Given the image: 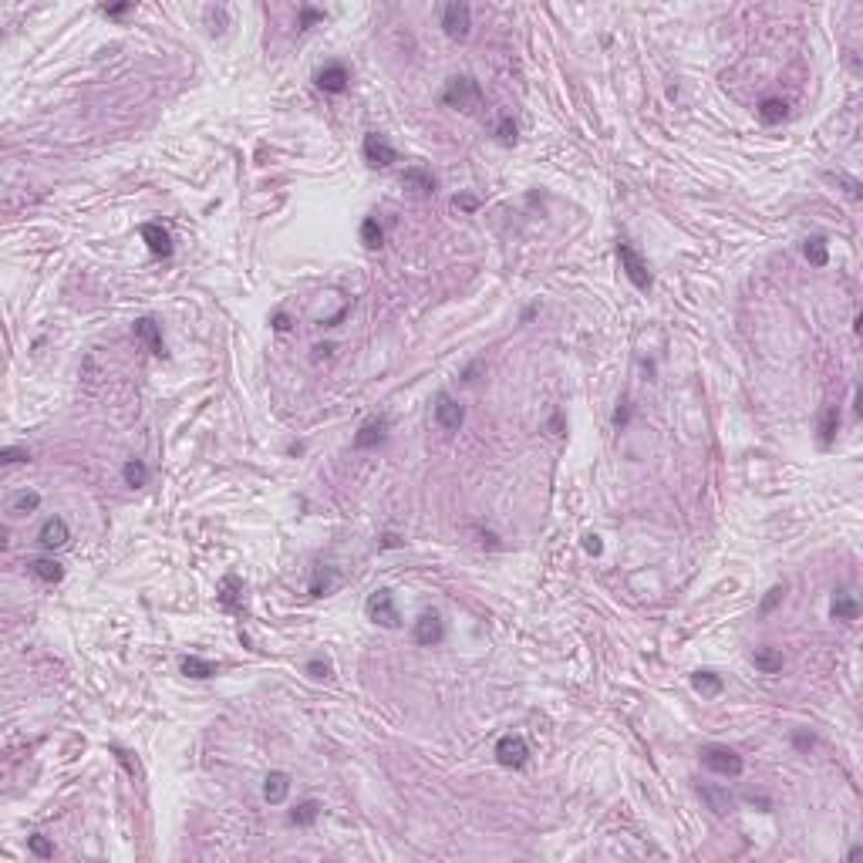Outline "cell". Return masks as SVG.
Instances as JSON below:
<instances>
[{
    "mask_svg": "<svg viewBox=\"0 0 863 863\" xmlns=\"http://www.w3.org/2000/svg\"><path fill=\"white\" fill-rule=\"evenodd\" d=\"M442 102L452 108H459V111H476L479 105H482V88H479L476 78H452L446 85V92H442Z\"/></svg>",
    "mask_w": 863,
    "mask_h": 863,
    "instance_id": "obj_1",
    "label": "cell"
},
{
    "mask_svg": "<svg viewBox=\"0 0 863 863\" xmlns=\"http://www.w3.org/2000/svg\"><path fill=\"white\" fill-rule=\"evenodd\" d=\"M702 762L715 776H728V779H735V776L745 772V759L735 749H728V745H705L702 749Z\"/></svg>",
    "mask_w": 863,
    "mask_h": 863,
    "instance_id": "obj_2",
    "label": "cell"
},
{
    "mask_svg": "<svg viewBox=\"0 0 863 863\" xmlns=\"http://www.w3.org/2000/svg\"><path fill=\"white\" fill-rule=\"evenodd\" d=\"M617 260H620V270L628 274V280H631L634 287L637 290H651V270H647V263H644V257L637 253V250L631 247V243H617Z\"/></svg>",
    "mask_w": 863,
    "mask_h": 863,
    "instance_id": "obj_3",
    "label": "cell"
},
{
    "mask_svg": "<svg viewBox=\"0 0 863 863\" xmlns=\"http://www.w3.org/2000/svg\"><path fill=\"white\" fill-rule=\"evenodd\" d=\"M365 611H368V617L374 620V624H381V628H388V631L401 628V614H398V607H395V597H391L388 587H381V590L371 594L368 604H365Z\"/></svg>",
    "mask_w": 863,
    "mask_h": 863,
    "instance_id": "obj_4",
    "label": "cell"
},
{
    "mask_svg": "<svg viewBox=\"0 0 863 863\" xmlns=\"http://www.w3.org/2000/svg\"><path fill=\"white\" fill-rule=\"evenodd\" d=\"M526 759H530V745H526L523 735H503L496 742V762L506 766V769H523Z\"/></svg>",
    "mask_w": 863,
    "mask_h": 863,
    "instance_id": "obj_5",
    "label": "cell"
},
{
    "mask_svg": "<svg viewBox=\"0 0 863 863\" xmlns=\"http://www.w3.org/2000/svg\"><path fill=\"white\" fill-rule=\"evenodd\" d=\"M361 152H365V162H368L371 169H388V166L398 159V155H395V145H391L385 135H378V132H368V135H365Z\"/></svg>",
    "mask_w": 863,
    "mask_h": 863,
    "instance_id": "obj_6",
    "label": "cell"
},
{
    "mask_svg": "<svg viewBox=\"0 0 863 863\" xmlns=\"http://www.w3.org/2000/svg\"><path fill=\"white\" fill-rule=\"evenodd\" d=\"M442 27L452 41H465L469 27H472V7L469 4H448L442 11Z\"/></svg>",
    "mask_w": 863,
    "mask_h": 863,
    "instance_id": "obj_7",
    "label": "cell"
},
{
    "mask_svg": "<svg viewBox=\"0 0 863 863\" xmlns=\"http://www.w3.org/2000/svg\"><path fill=\"white\" fill-rule=\"evenodd\" d=\"M446 637V620L439 611H425V614L415 620V644L432 647V644H442Z\"/></svg>",
    "mask_w": 863,
    "mask_h": 863,
    "instance_id": "obj_8",
    "label": "cell"
},
{
    "mask_svg": "<svg viewBox=\"0 0 863 863\" xmlns=\"http://www.w3.org/2000/svg\"><path fill=\"white\" fill-rule=\"evenodd\" d=\"M435 422H439L446 432H459L463 429V422H465V408L452 398V395L442 391V395L435 398Z\"/></svg>",
    "mask_w": 863,
    "mask_h": 863,
    "instance_id": "obj_9",
    "label": "cell"
},
{
    "mask_svg": "<svg viewBox=\"0 0 863 863\" xmlns=\"http://www.w3.org/2000/svg\"><path fill=\"white\" fill-rule=\"evenodd\" d=\"M314 81H317V88L321 92H327V94H341V92H348V81H351V71L344 68L341 61H334V64H324L321 71L314 75Z\"/></svg>",
    "mask_w": 863,
    "mask_h": 863,
    "instance_id": "obj_10",
    "label": "cell"
},
{
    "mask_svg": "<svg viewBox=\"0 0 863 863\" xmlns=\"http://www.w3.org/2000/svg\"><path fill=\"white\" fill-rule=\"evenodd\" d=\"M68 539H71V530H68V523H64L61 516H47L44 526L37 530V543L44 550H61Z\"/></svg>",
    "mask_w": 863,
    "mask_h": 863,
    "instance_id": "obj_11",
    "label": "cell"
},
{
    "mask_svg": "<svg viewBox=\"0 0 863 863\" xmlns=\"http://www.w3.org/2000/svg\"><path fill=\"white\" fill-rule=\"evenodd\" d=\"M142 240H145V247L152 250V257H162V260H169L172 257V236L159 223H142L139 226Z\"/></svg>",
    "mask_w": 863,
    "mask_h": 863,
    "instance_id": "obj_12",
    "label": "cell"
},
{
    "mask_svg": "<svg viewBox=\"0 0 863 863\" xmlns=\"http://www.w3.org/2000/svg\"><path fill=\"white\" fill-rule=\"evenodd\" d=\"M132 331H135V338H139V341H145V344H149V351H152L155 357H166V344H162V331H159V324H155L152 317H139Z\"/></svg>",
    "mask_w": 863,
    "mask_h": 863,
    "instance_id": "obj_13",
    "label": "cell"
},
{
    "mask_svg": "<svg viewBox=\"0 0 863 863\" xmlns=\"http://www.w3.org/2000/svg\"><path fill=\"white\" fill-rule=\"evenodd\" d=\"M287 792H290V776L287 772H270L263 779V800L270 802V806H280V802L287 800Z\"/></svg>",
    "mask_w": 863,
    "mask_h": 863,
    "instance_id": "obj_14",
    "label": "cell"
},
{
    "mask_svg": "<svg viewBox=\"0 0 863 863\" xmlns=\"http://www.w3.org/2000/svg\"><path fill=\"white\" fill-rule=\"evenodd\" d=\"M385 429H388V418H371V422H365L355 435V448H374L378 442H385Z\"/></svg>",
    "mask_w": 863,
    "mask_h": 863,
    "instance_id": "obj_15",
    "label": "cell"
},
{
    "mask_svg": "<svg viewBox=\"0 0 863 863\" xmlns=\"http://www.w3.org/2000/svg\"><path fill=\"white\" fill-rule=\"evenodd\" d=\"M698 796L709 802V809H715L718 816H728V813L735 809V800H732L728 789H722V786H698Z\"/></svg>",
    "mask_w": 863,
    "mask_h": 863,
    "instance_id": "obj_16",
    "label": "cell"
},
{
    "mask_svg": "<svg viewBox=\"0 0 863 863\" xmlns=\"http://www.w3.org/2000/svg\"><path fill=\"white\" fill-rule=\"evenodd\" d=\"M31 573L41 584H58L64 577V567L58 560H51V556H37V560H31Z\"/></svg>",
    "mask_w": 863,
    "mask_h": 863,
    "instance_id": "obj_17",
    "label": "cell"
},
{
    "mask_svg": "<svg viewBox=\"0 0 863 863\" xmlns=\"http://www.w3.org/2000/svg\"><path fill=\"white\" fill-rule=\"evenodd\" d=\"M752 664L755 671H762V675H779L783 671V651H776V647H759L752 654Z\"/></svg>",
    "mask_w": 863,
    "mask_h": 863,
    "instance_id": "obj_18",
    "label": "cell"
},
{
    "mask_svg": "<svg viewBox=\"0 0 863 863\" xmlns=\"http://www.w3.org/2000/svg\"><path fill=\"white\" fill-rule=\"evenodd\" d=\"M830 614H833V620H857L860 617V604H857V597L853 594H836L833 597V607H830Z\"/></svg>",
    "mask_w": 863,
    "mask_h": 863,
    "instance_id": "obj_19",
    "label": "cell"
},
{
    "mask_svg": "<svg viewBox=\"0 0 863 863\" xmlns=\"http://www.w3.org/2000/svg\"><path fill=\"white\" fill-rule=\"evenodd\" d=\"M401 183L408 185V189H418V192H435V176L432 172H425L422 166H412V169H405V176H401Z\"/></svg>",
    "mask_w": 863,
    "mask_h": 863,
    "instance_id": "obj_20",
    "label": "cell"
},
{
    "mask_svg": "<svg viewBox=\"0 0 863 863\" xmlns=\"http://www.w3.org/2000/svg\"><path fill=\"white\" fill-rule=\"evenodd\" d=\"M836 432H840V408L830 405V408L823 412V418H819V442H823V446H833Z\"/></svg>",
    "mask_w": 863,
    "mask_h": 863,
    "instance_id": "obj_21",
    "label": "cell"
},
{
    "mask_svg": "<svg viewBox=\"0 0 863 863\" xmlns=\"http://www.w3.org/2000/svg\"><path fill=\"white\" fill-rule=\"evenodd\" d=\"M786 115H789V105L783 102V98H766V102L759 105V118H762L766 125H779Z\"/></svg>",
    "mask_w": 863,
    "mask_h": 863,
    "instance_id": "obj_22",
    "label": "cell"
},
{
    "mask_svg": "<svg viewBox=\"0 0 863 863\" xmlns=\"http://www.w3.org/2000/svg\"><path fill=\"white\" fill-rule=\"evenodd\" d=\"M183 675H189V678H213L216 675V664L206 661V658H196V654H189V658H183Z\"/></svg>",
    "mask_w": 863,
    "mask_h": 863,
    "instance_id": "obj_23",
    "label": "cell"
},
{
    "mask_svg": "<svg viewBox=\"0 0 863 863\" xmlns=\"http://www.w3.org/2000/svg\"><path fill=\"white\" fill-rule=\"evenodd\" d=\"M317 816H321V802H317V800H304L300 806H293L290 823H293V826H310Z\"/></svg>",
    "mask_w": 863,
    "mask_h": 863,
    "instance_id": "obj_24",
    "label": "cell"
},
{
    "mask_svg": "<svg viewBox=\"0 0 863 863\" xmlns=\"http://www.w3.org/2000/svg\"><path fill=\"white\" fill-rule=\"evenodd\" d=\"M361 243L368 250H378L381 243H385V230H381V223L374 219V216H368L365 223H361Z\"/></svg>",
    "mask_w": 863,
    "mask_h": 863,
    "instance_id": "obj_25",
    "label": "cell"
},
{
    "mask_svg": "<svg viewBox=\"0 0 863 863\" xmlns=\"http://www.w3.org/2000/svg\"><path fill=\"white\" fill-rule=\"evenodd\" d=\"M37 506H41V493H17L14 499H11L7 513H11V516H27V513H34Z\"/></svg>",
    "mask_w": 863,
    "mask_h": 863,
    "instance_id": "obj_26",
    "label": "cell"
},
{
    "mask_svg": "<svg viewBox=\"0 0 863 863\" xmlns=\"http://www.w3.org/2000/svg\"><path fill=\"white\" fill-rule=\"evenodd\" d=\"M122 476H125V482H128L132 489H139V486H145V482H149V465L142 463V459H128V463H125V469H122Z\"/></svg>",
    "mask_w": 863,
    "mask_h": 863,
    "instance_id": "obj_27",
    "label": "cell"
},
{
    "mask_svg": "<svg viewBox=\"0 0 863 863\" xmlns=\"http://www.w3.org/2000/svg\"><path fill=\"white\" fill-rule=\"evenodd\" d=\"M692 688L702 694H718L722 692V678L715 671H694L692 675Z\"/></svg>",
    "mask_w": 863,
    "mask_h": 863,
    "instance_id": "obj_28",
    "label": "cell"
},
{
    "mask_svg": "<svg viewBox=\"0 0 863 863\" xmlns=\"http://www.w3.org/2000/svg\"><path fill=\"white\" fill-rule=\"evenodd\" d=\"M802 253H806V260L813 263V267H826V260H830V253H826V240H823V236L806 240V243H802Z\"/></svg>",
    "mask_w": 863,
    "mask_h": 863,
    "instance_id": "obj_29",
    "label": "cell"
},
{
    "mask_svg": "<svg viewBox=\"0 0 863 863\" xmlns=\"http://www.w3.org/2000/svg\"><path fill=\"white\" fill-rule=\"evenodd\" d=\"M516 135H520L516 122H513L509 115H499V122H496V139L503 142V145H516Z\"/></svg>",
    "mask_w": 863,
    "mask_h": 863,
    "instance_id": "obj_30",
    "label": "cell"
},
{
    "mask_svg": "<svg viewBox=\"0 0 863 863\" xmlns=\"http://www.w3.org/2000/svg\"><path fill=\"white\" fill-rule=\"evenodd\" d=\"M236 590H240V580H236V577H226V580H223V590H219V604H223L226 611H236Z\"/></svg>",
    "mask_w": 863,
    "mask_h": 863,
    "instance_id": "obj_31",
    "label": "cell"
},
{
    "mask_svg": "<svg viewBox=\"0 0 863 863\" xmlns=\"http://www.w3.org/2000/svg\"><path fill=\"white\" fill-rule=\"evenodd\" d=\"M307 675L310 678H317V681H331L334 678V668L324 661V658H314V661H307Z\"/></svg>",
    "mask_w": 863,
    "mask_h": 863,
    "instance_id": "obj_32",
    "label": "cell"
},
{
    "mask_svg": "<svg viewBox=\"0 0 863 863\" xmlns=\"http://www.w3.org/2000/svg\"><path fill=\"white\" fill-rule=\"evenodd\" d=\"M0 463L4 465H14V463H31V452L20 446H7L4 452H0Z\"/></svg>",
    "mask_w": 863,
    "mask_h": 863,
    "instance_id": "obj_33",
    "label": "cell"
},
{
    "mask_svg": "<svg viewBox=\"0 0 863 863\" xmlns=\"http://www.w3.org/2000/svg\"><path fill=\"white\" fill-rule=\"evenodd\" d=\"M27 850H31L34 857H44V860L47 857H54V843H51L47 836H31V840H27Z\"/></svg>",
    "mask_w": 863,
    "mask_h": 863,
    "instance_id": "obj_34",
    "label": "cell"
},
{
    "mask_svg": "<svg viewBox=\"0 0 863 863\" xmlns=\"http://www.w3.org/2000/svg\"><path fill=\"white\" fill-rule=\"evenodd\" d=\"M334 580H338L334 573H317V577H314V584H310V594H314V597H324V594L334 587Z\"/></svg>",
    "mask_w": 863,
    "mask_h": 863,
    "instance_id": "obj_35",
    "label": "cell"
},
{
    "mask_svg": "<svg viewBox=\"0 0 863 863\" xmlns=\"http://www.w3.org/2000/svg\"><path fill=\"white\" fill-rule=\"evenodd\" d=\"M783 597H786V587H772L769 594H766V601L759 604V614H769V611H772V607H776L779 601H783Z\"/></svg>",
    "mask_w": 863,
    "mask_h": 863,
    "instance_id": "obj_36",
    "label": "cell"
},
{
    "mask_svg": "<svg viewBox=\"0 0 863 863\" xmlns=\"http://www.w3.org/2000/svg\"><path fill=\"white\" fill-rule=\"evenodd\" d=\"M317 20H324V14L317 11V7H300V20H297V27H300V31H307L310 24H317Z\"/></svg>",
    "mask_w": 863,
    "mask_h": 863,
    "instance_id": "obj_37",
    "label": "cell"
},
{
    "mask_svg": "<svg viewBox=\"0 0 863 863\" xmlns=\"http://www.w3.org/2000/svg\"><path fill=\"white\" fill-rule=\"evenodd\" d=\"M223 17H226V7H206V20L213 24V27H209L213 34L223 31Z\"/></svg>",
    "mask_w": 863,
    "mask_h": 863,
    "instance_id": "obj_38",
    "label": "cell"
},
{
    "mask_svg": "<svg viewBox=\"0 0 863 863\" xmlns=\"http://www.w3.org/2000/svg\"><path fill=\"white\" fill-rule=\"evenodd\" d=\"M111 752H115V759H118V762H122L125 769H128V776H132V779L139 776V762H132V755L125 752V749H118V745H111Z\"/></svg>",
    "mask_w": 863,
    "mask_h": 863,
    "instance_id": "obj_39",
    "label": "cell"
},
{
    "mask_svg": "<svg viewBox=\"0 0 863 863\" xmlns=\"http://www.w3.org/2000/svg\"><path fill=\"white\" fill-rule=\"evenodd\" d=\"M584 550H587V553H594V556H597V553H601V550H604L601 537H597V533H587V537H584Z\"/></svg>",
    "mask_w": 863,
    "mask_h": 863,
    "instance_id": "obj_40",
    "label": "cell"
},
{
    "mask_svg": "<svg viewBox=\"0 0 863 863\" xmlns=\"http://www.w3.org/2000/svg\"><path fill=\"white\" fill-rule=\"evenodd\" d=\"M452 206H455V209H465V213H472V209L479 206V200H476V196H455V200H452Z\"/></svg>",
    "mask_w": 863,
    "mask_h": 863,
    "instance_id": "obj_41",
    "label": "cell"
},
{
    "mask_svg": "<svg viewBox=\"0 0 863 863\" xmlns=\"http://www.w3.org/2000/svg\"><path fill=\"white\" fill-rule=\"evenodd\" d=\"M813 742H816V739H813V735H806V732H800V735H792V745H796L800 752H809V749H813Z\"/></svg>",
    "mask_w": 863,
    "mask_h": 863,
    "instance_id": "obj_42",
    "label": "cell"
},
{
    "mask_svg": "<svg viewBox=\"0 0 863 863\" xmlns=\"http://www.w3.org/2000/svg\"><path fill=\"white\" fill-rule=\"evenodd\" d=\"M135 4H115V7H105V14L108 17H122V14H128Z\"/></svg>",
    "mask_w": 863,
    "mask_h": 863,
    "instance_id": "obj_43",
    "label": "cell"
},
{
    "mask_svg": "<svg viewBox=\"0 0 863 863\" xmlns=\"http://www.w3.org/2000/svg\"><path fill=\"white\" fill-rule=\"evenodd\" d=\"M274 331H280V334L290 331V317L287 314H274Z\"/></svg>",
    "mask_w": 863,
    "mask_h": 863,
    "instance_id": "obj_44",
    "label": "cell"
},
{
    "mask_svg": "<svg viewBox=\"0 0 863 863\" xmlns=\"http://www.w3.org/2000/svg\"><path fill=\"white\" fill-rule=\"evenodd\" d=\"M749 802H752V806H759L762 813H769V809H772V802H769V800H762V796H759V800H755V796H749Z\"/></svg>",
    "mask_w": 863,
    "mask_h": 863,
    "instance_id": "obj_45",
    "label": "cell"
},
{
    "mask_svg": "<svg viewBox=\"0 0 863 863\" xmlns=\"http://www.w3.org/2000/svg\"><path fill=\"white\" fill-rule=\"evenodd\" d=\"M628 415H631L628 408H617V412H614V425H624V422H628Z\"/></svg>",
    "mask_w": 863,
    "mask_h": 863,
    "instance_id": "obj_46",
    "label": "cell"
},
{
    "mask_svg": "<svg viewBox=\"0 0 863 863\" xmlns=\"http://www.w3.org/2000/svg\"><path fill=\"white\" fill-rule=\"evenodd\" d=\"M381 546H401V539L395 537V533H388V537H385V543H381Z\"/></svg>",
    "mask_w": 863,
    "mask_h": 863,
    "instance_id": "obj_47",
    "label": "cell"
}]
</instances>
